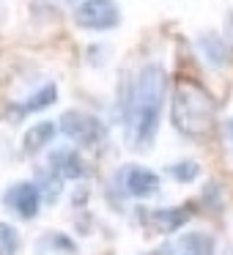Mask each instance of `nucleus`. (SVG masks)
Returning a JSON list of instances; mask_svg holds the SVG:
<instances>
[{
    "mask_svg": "<svg viewBox=\"0 0 233 255\" xmlns=\"http://www.w3.org/2000/svg\"><path fill=\"white\" fill-rule=\"evenodd\" d=\"M19 250V233L14 225L0 222V255H17Z\"/></svg>",
    "mask_w": 233,
    "mask_h": 255,
    "instance_id": "13",
    "label": "nucleus"
},
{
    "mask_svg": "<svg viewBox=\"0 0 233 255\" xmlns=\"http://www.w3.org/2000/svg\"><path fill=\"white\" fill-rule=\"evenodd\" d=\"M176 250L181 255H214V239L203 231H189L178 239Z\"/></svg>",
    "mask_w": 233,
    "mask_h": 255,
    "instance_id": "8",
    "label": "nucleus"
},
{
    "mask_svg": "<svg viewBox=\"0 0 233 255\" xmlns=\"http://www.w3.org/2000/svg\"><path fill=\"white\" fill-rule=\"evenodd\" d=\"M167 94V74L159 63H148L140 69L134 88L129 94L126 107V134L129 145L137 151L148 148L159 129V116Z\"/></svg>",
    "mask_w": 233,
    "mask_h": 255,
    "instance_id": "1",
    "label": "nucleus"
},
{
    "mask_svg": "<svg viewBox=\"0 0 233 255\" xmlns=\"http://www.w3.org/2000/svg\"><path fill=\"white\" fill-rule=\"evenodd\" d=\"M55 137V124L52 121H39L36 127H30L22 137V151L25 154H39L50 140Z\"/></svg>",
    "mask_w": 233,
    "mask_h": 255,
    "instance_id": "10",
    "label": "nucleus"
},
{
    "mask_svg": "<svg viewBox=\"0 0 233 255\" xmlns=\"http://www.w3.org/2000/svg\"><path fill=\"white\" fill-rule=\"evenodd\" d=\"M198 173H200V167H198V162H192V159H181V162H176V165H170V176L181 184L195 181Z\"/></svg>",
    "mask_w": 233,
    "mask_h": 255,
    "instance_id": "14",
    "label": "nucleus"
},
{
    "mask_svg": "<svg viewBox=\"0 0 233 255\" xmlns=\"http://www.w3.org/2000/svg\"><path fill=\"white\" fill-rule=\"evenodd\" d=\"M74 22L83 30H113L121 22V8L116 0H83L74 8Z\"/></svg>",
    "mask_w": 233,
    "mask_h": 255,
    "instance_id": "3",
    "label": "nucleus"
},
{
    "mask_svg": "<svg viewBox=\"0 0 233 255\" xmlns=\"http://www.w3.org/2000/svg\"><path fill=\"white\" fill-rule=\"evenodd\" d=\"M55 102H58V88L50 83L44 88H39L36 94H30V99L19 107V113H41L44 107H52Z\"/></svg>",
    "mask_w": 233,
    "mask_h": 255,
    "instance_id": "11",
    "label": "nucleus"
},
{
    "mask_svg": "<svg viewBox=\"0 0 233 255\" xmlns=\"http://www.w3.org/2000/svg\"><path fill=\"white\" fill-rule=\"evenodd\" d=\"M61 129L69 140H74V143H80V145H96L105 137V124L96 116L83 113V110H66L63 113Z\"/></svg>",
    "mask_w": 233,
    "mask_h": 255,
    "instance_id": "4",
    "label": "nucleus"
},
{
    "mask_svg": "<svg viewBox=\"0 0 233 255\" xmlns=\"http://www.w3.org/2000/svg\"><path fill=\"white\" fill-rule=\"evenodd\" d=\"M3 203H6L17 217H22V220H33L41 209V192H39V187L30 184V181H17L14 187L6 189Z\"/></svg>",
    "mask_w": 233,
    "mask_h": 255,
    "instance_id": "5",
    "label": "nucleus"
},
{
    "mask_svg": "<svg viewBox=\"0 0 233 255\" xmlns=\"http://www.w3.org/2000/svg\"><path fill=\"white\" fill-rule=\"evenodd\" d=\"M50 167L63 181H80L85 176V165L74 148H55L50 154Z\"/></svg>",
    "mask_w": 233,
    "mask_h": 255,
    "instance_id": "7",
    "label": "nucleus"
},
{
    "mask_svg": "<svg viewBox=\"0 0 233 255\" xmlns=\"http://www.w3.org/2000/svg\"><path fill=\"white\" fill-rule=\"evenodd\" d=\"M121 187L126 195L132 198H148L159 189V176L148 167H140V165H126L121 170Z\"/></svg>",
    "mask_w": 233,
    "mask_h": 255,
    "instance_id": "6",
    "label": "nucleus"
},
{
    "mask_svg": "<svg viewBox=\"0 0 233 255\" xmlns=\"http://www.w3.org/2000/svg\"><path fill=\"white\" fill-rule=\"evenodd\" d=\"M217 105L203 88L181 83L170 102V121L184 137H206L214 127Z\"/></svg>",
    "mask_w": 233,
    "mask_h": 255,
    "instance_id": "2",
    "label": "nucleus"
},
{
    "mask_svg": "<svg viewBox=\"0 0 233 255\" xmlns=\"http://www.w3.org/2000/svg\"><path fill=\"white\" fill-rule=\"evenodd\" d=\"M154 255H181V253H178V250L176 247H173V244H162V247L159 250H156V253Z\"/></svg>",
    "mask_w": 233,
    "mask_h": 255,
    "instance_id": "15",
    "label": "nucleus"
},
{
    "mask_svg": "<svg viewBox=\"0 0 233 255\" xmlns=\"http://www.w3.org/2000/svg\"><path fill=\"white\" fill-rule=\"evenodd\" d=\"M189 222V209H156L151 214V225L162 233H176Z\"/></svg>",
    "mask_w": 233,
    "mask_h": 255,
    "instance_id": "9",
    "label": "nucleus"
},
{
    "mask_svg": "<svg viewBox=\"0 0 233 255\" xmlns=\"http://www.w3.org/2000/svg\"><path fill=\"white\" fill-rule=\"evenodd\" d=\"M200 47H203V55L209 58L214 66H220V63L228 61V50H225V44H222V39L217 33H203L200 36Z\"/></svg>",
    "mask_w": 233,
    "mask_h": 255,
    "instance_id": "12",
    "label": "nucleus"
}]
</instances>
